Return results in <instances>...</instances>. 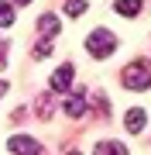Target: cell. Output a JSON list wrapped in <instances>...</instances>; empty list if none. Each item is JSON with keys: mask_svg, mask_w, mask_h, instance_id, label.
I'll use <instances>...</instances> for the list:
<instances>
[{"mask_svg": "<svg viewBox=\"0 0 151 155\" xmlns=\"http://www.w3.org/2000/svg\"><path fill=\"white\" fill-rule=\"evenodd\" d=\"M86 52H90L93 59H106L117 52V35H113L110 28H93L90 38H86Z\"/></svg>", "mask_w": 151, "mask_h": 155, "instance_id": "obj_1", "label": "cell"}, {"mask_svg": "<svg viewBox=\"0 0 151 155\" xmlns=\"http://www.w3.org/2000/svg\"><path fill=\"white\" fill-rule=\"evenodd\" d=\"M124 86L127 90H148L151 86V62H144V59H137V62H131L127 69H124Z\"/></svg>", "mask_w": 151, "mask_h": 155, "instance_id": "obj_2", "label": "cell"}, {"mask_svg": "<svg viewBox=\"0 0 151 155\" xmlns=\"http://www.w3.org/2000/svg\"><path fill=\"white\" fill-rule=\"evenodd\" d=\"M7 148H11L14 155H38V152H45L34 138H28V134H14V138L7 141Z\"/></svg>", "mask_w": 151, "mask_h": 155, "instance_id": "obj_3", "label": "cell"}, {"mask_svg": "<svg viewBox=\"0 0 151 155\" xmlns=\"http://www.w3.org/2000/svg\"><path fill=\"white\" fill-rule=\"evenodd\" d=\"M72 76H76V69H72V66L55 69V76H52V90H55V93H65V90L72 86Z\"/></svg>", "mask_w": 151, "mask_h": 155, "instance_id": "obj_4", "label": "cell"}, {"mask_svg": "<svg viewBox=\"0 0 151 155\" xmlns=\"http://www.w3.org/2000/svg\"><path fill=\"white\" fill-rule=\"evenodd\" d=\"M144 110H141V107H134V110H127V117H124V127H127L131 134H141L144 131Z\"/></svg>", "mask_w": 151, "mask_h": 155, "instance_id": "obj_5", "label": "cell"}, {"mask_svg": "<svg viewBox=\"0 0 151 155\" xmlns=\"http://www.w3.org/2000/svg\"><path fill=\"white\" fill-rule=\"evenodd\" d=\"M113 11H117L120 17H137L141 11H144V4H141V0H117Z\"/></svg>", "mask_w": 151, "mask_h": 155, "instance_id": "obj_6", "label": "cell"}, {"mask_svg": "<svg viewBox=\"0 0 151 155\" xmlns=\"http://www.w3.org/2000/svg\"><path fill=\"white\" fill-rule=\"evenodd\" d=\"M65 114H69V117H83V114H86V100H83V93H76V97L65 100Z\"/></svg>", "mask_w": 151, "mask_h": 155, "instance_id": "obj_7", "label": "cell"}, {"mask_svg": "<svg viewBox=\"0 0 151 155\" xmlns=\"http://www.w3.org/2000/svg\"><path fill=\"white\" fill-rule=\"evenodd\" d=\"M93 155H127V148H124L120 141H100Z\"/></svg>", "mask_w": 151, "mask_h": 155, "instance_id": "obj_8", "label": "cell"}, {"mask_svg": "<svg viewBox=\"0 0 151 155\" xmlns=\"http://www.w3.org/2000/svg\"><path fill=\"white\" fill-rule=\"evenodd\" d=\"M38 28L45 31V35H58V17L55 14H41L38 17Z\"/></svg>", "mask_w": 151, "mask_h": 155, "instance_id": "obj_9", "label": "cell"}, {"mask_svg": "<svg viewBox=\"0 0 151 155\" xmlns=\"http://www.w3.org/2000/svg\"><path fill=\"white\" fill-rule=\"evenodd\" d=\"M34 110H38V117H41V121H48V117H52V110H55V107H52V97H48V93H45V97H38Z\"/></svg>", "mask_w": 151, "mask_h": 155, "instance_id": "obj_10", "label": "cell"}, {"mask_svg": "<svg viewBox=\"0 0 151 155\" xmlns=\"http://www.w3.org/2000/svg\"><path fill=\"white\" fill-rule=\"evenodd\" d=\"M14 24V7L7 0H0V28H11Z\"/></svg>", "mask_w": 151, "mask_h": 155, "instance_id": "obj_11", "label": "cell"}, {"mask_svg": "<svg viewBox=\"0 0 151 155\" xmlns=\"http://www.w3.org/2000/svg\"><path fill=\"white\" fill-rule=\"evenodd\" d=\"M65 14L69 17H83L86 14V0H65Z\"/></svg>", "mask_w": 151, "mask_h": 155, "instance_id": "obj_12", "label": "cell"}, {"mask_svg": "<svg viewBox=\"0 0 151 155\" xmlns=\"http://www.w3.org/2000/svg\"><path fill=\"white\" fill-rule=\"evenodd\" d=\"M31 55H34V59H48V55H52V41H48V38H41L38 45H34Z\"/></svg>", "mask_w": 151, "mask_h": 155, "instance_id": "obj_13", "label": "cell"}, {"mask_svg": "<svg viewBox=\"0 0 151 155\" xmlns=\"http://www.w3.org/2000/svg\"><path fill=\"white\" fill-rule=\"evenodd\" d=\"M7 66V41H0V69Z\"/></svg>", "mask_w": 151, "mask_h": 155, "instance_id": "obj_14", "label": "cell"}, {"mask_svg": "<svg viewBox=\"0 0 151 155\" xmlns=\"http://www.w3.org/2000/svg\"><path fill=\"white\" fill-rule=\"evenodd\" d=\"M7 93V83H4V79H0V97H4Z\"/></svg>", "mask_w": 151, "mask_h": 155, "instance_id": "obj_15", "label": "cell"}, {"mask_svg": "<svg viewBox=\"0 0 151 155\" xmlns=\"http://www.w3.org/2000/svg\"><path fill=\"white\" fill-rule=\"evenodd\" d=\"M17 4H31V0H17Z\"/></svg>", "mask_w": 151, "mask_h": 155, "instance_id": "obj_16", "label": "cell"}, {"mask_svg": "<svg viewBox=\"0 0 151 155\" xmlns=\"http://www.w3.org/2000/svg\"><path fill=\"white\" fill-rule=\"evenodd\" d=\"M69 155H79V152H69Z\"/></svg>", "mask_w": 151, "mask_h": 155, "instance_id": "obj_17", "label": "cell"}, {"mask_svg": "<svg viewBox=\"0 0 151 155\" xmlns=\"http://www.w3.org/2000/svg\"><path fill=\"white\" fill-rule=\"evenodd\" d=\"M38 155H48V152H38Z\"/></svg>", "mask_w": 151, "mask_h": 155, "instance_id": "obj_18", "label": "cell"}]
</instances>
